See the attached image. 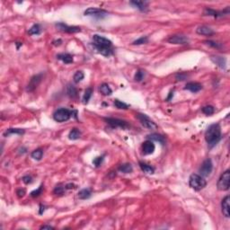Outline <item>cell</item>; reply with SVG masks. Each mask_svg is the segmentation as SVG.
I'll return each instance as SVG.
<instances>
[{"label":"cell","mask_w":230,"mask_h":230,"mask_svg":"<svg viewBox=\"0 0 230 230\" xmlns=\"http://www.w3.org/2000/svg\"><path fill=\"white\" fill-rule=\"evenodd\" d=\"M92 195V192L90 189H83L78 192V198L80 200H87Z\"/></svg>","instance_id":"cb8c5ba5"},{"label":"cell","mask_w":230,"mask_h":230,"mask_svg":"<svg viewBox=\"0 0 230 230\" xmlns=\"http://www.w3.org/2000/svg\"><path fill=\"white\" fill-rule=\"evenodd\" d=\"M92 45L94 48L97 51L98 53L102 54V56L105 57H110L113 54V49H112V43L111 41L108 40L107 38L94 34L93 36V43Z\"/></svg>","instance_id":"6da1fadb"},{"label":"cell","mask_w":230,"mask_h":230,"mask_svg":"<svg viewBox=\"0 0 230 230\" xmlns=\"http://www.w3.org/2000/svg\"><path fill=\"white\" fill-rule=\"evenodd\" d=\"M184 79H186V74H178V75H176V80L177 81H183V80H184Z\"/></svg>","instance_id":"7bdbcfd3"},{"label":"cell","mask_w":230,"mask_h":230,"mask_svg":"<svg viewBox=\"0 0 230 230\" xmlns=\"http://www.w3.org/2000/svg\"><path fill=\"white\" fill-rule=\"evenodd\" d=\"M99 91L101 92V94H102L103 95H111V93H112V90L111 89V87L109 86L108 84H105L103 83L102 85H100L99 87Z\"/></svg>","instance_id":"d4e9b609"},{"label":"cell","mask_w":230,"mask_h":230,"mask_svg":"<svg viewBox=\"0 0 230 230\" xmlns=\"http://www.w3.org/2000/svg\"><path fill=\"white\" fill-rule=\"evenodd\" d=\"M65 190H66V187H65V186H63V185H61V184H59V185H57V186L55 187L54 191H53V192H54V194H56V195H58V196H61V195L64 194Z\"/></svg>","instance_id":"836d02e7"},{"label":"cell","mask_w":230,"mask_h":230,"mask_svg":"<svg viewBox=\"0 0 230 230\" xmlns=\"http://www.w3.org/2000/svg\"><path fill=\"white\" fill-rule=\"evenodd\" d=\"M196 33L198 34H200V35L211 36V35H213L214 34V31L211 29V28H210V27H208V26L201 25L199 26V27L197 28Z\"/></svg>","instance_id":"ac0fdd59"},{"label":"cell","mask_w":230,"mask_h":230,"mask_svg":"<svg viewBox=\"0 0 230 230\" xmlns=\"http://www.w3.org/2000/svg\"><path fill=\"white\" fill-rule=\"evenodd\" d=\"M23 182H24L25 184H29V183H31L33 182V178H32V176H30V175H25V176L23 177Z\"/></svg>","instance_id":"60d3db41"},{"label":"cell","mask_w":230,"mask_h":230,"mask_svg":"<svg viewBox=\"0 0 230 230\" xmlns=\"http://www.w3.org/2000/svg\"><path fill=\"white\" fill-rule=\"evenodd\" d=\"M204 43H206L207 45H209L210 47H212V48H215V49H220L222 47L220 43H215V42H212V41H206V42H204Z\"/></svg>","instance_id":"f35d334b"},{"label":"cell","mask_w":230,"mask_h":230,"mask_svg":"<svg viewBox=\"0 0 230 230\" xmlns=\"http://www.w3.org/2000/svg\"><path fill=\"white\" fill-rule=\"evenodd\" d=\"M147 138L149 140H152V141H156V142H159L161 145H165V137L161 135V134H157V133H152L150 135H147Z\"/></svg>","instance_id":"ffe728a7"},{"label":"cell","mask_w":230,"mask_h":230,"mask_svg":"<svg viewBox=\"0 0 230 230\" xmlns=\"http://www.w3.org/2000/svg\"><path fill=\"white\" fill-rule=\"evenodd\" d=\"M72 115H73V111L67 108H60L53 113V119L58 122H64L70 119Z\"/></svg>","instance_id":"277c9868"},{"label":"cell","mask_w":230,"mask_h":230,"mask_svg":"<svg viewBox=\"0 0 230 230\" xmlns=\"http://www.w3.org/2000/svg\"><path fill=\"white\" fill-rule=\"evenodd\" d=\"M139 166H140L141 170L146 174H154V172H155L154 167H152L151 165H149L147 164H145V163L139 162Z\"/></svg>","instance_id":"4316f807"},{"label":"cell","mask_w":230,"mask_h":230,"mask_svg":"<svg viewBox=\"0 0 230 230\" xmlns=\"http://www.w3.org/2000/svg\"><path fill=\"white\" fill-rule=\"evenodd\" d=\"M174 97V91H171L170 93H169V95H168V97L165 99V101H167V102H169L171 99Z\"/></svg>","instance_id":"f6af8a7d"},{"label":"cell","mask_w":230,"mask_h":230,"mask_svg":"<svg viewBox=\"0 0 230 230\" xmlns=\"http://www.w3.org/2000/svg\"><path fill=\"white\" fill-rule=\"evenodd\" d=\"M114 106L116 108H118V109H123V110H127L129 108V105L127 103L121 102V101H120L118 99L114 100Z\"/></svg>","instance_id":"e575fe53"},{"label":"cell","mask_w":230,"mask_h":230,"mask_svg":"<svg viewBox=\"0 0 230 230\" xmlns=\"http://www.w3.org/2000/svg\"><path fill=\"white\" fill-rule=\"evenodd\" d=\"M43 185H41L40 187L37 189V190H34V191H33V192H31V196L34 197V198L40 196V195L42 194V192H43Z\"/></svg>","instance_id":"74e56055"},{"label":"cell","mask_w":230,"mask_h":230,"mask_svg":"<svg viewBox=\"0 0 230 230\" xmlns=\"http://www.w3.org/2000/svg\"><path fill=\"white\" fill-rule=\"evenodd\" d=\"M229 14V8L228 7L227 9H225L224 11H215L214 9H210V8H206L205 10V15L206 16H211L214 17H220L225 16V15H228Z\"/></svg>","instance_id":"5bb4252c"},{"label":"cell","mask_w":230,"mask_h":230,"mask_svg":"<svg viewBox=\"0 0 230 230\" xmlns=\"http://www.w3.org/2000/svg\"><path fill=\"white\" fill-rule=\"evenodd\" d=\"M210 60L213 62L214 64H216L218 67H219L220 68H226L227 66V60L224 57H220V56H211L210 57Z\"/></svg>","instance_id":"e0dca14e"},{"label":"cell","mask_w":230,"mask_h":230,"mask_svg":"<svg viewBox=\"0 0 230 230\" xmlns=\"http://www.w3.org/2000/svg\"><path fill=\"white\" fill-rule=\"evenodd\" d=\"M230 186V171L226 170L218 181L217 187L219 191H228Z\"/></svg>","instance_id":"5b68a950"},{"label":"cell","mask_w":230,"mask_h":230,"mask_svg":"<svg viewBox=\"0 0 230 230\" xmlns=\"http://www.w3.org/2000/svg\"><path fill=\"white\" fill-rule=\"evenodd\" d=\"M41 229H54V228L51 227V226L44 225V226H42V227H41Z\"/></svg>","instance_id":"ee69618b"},{"label":"cell","mask_w":230,"mask_h":230,"mask_svg":"<svg viewBox=\"0 0 230 230\" xmlns=\"http://www.w3.org/2000/svg\"><path fill=\"white\" fill-rule=\"evenodd\" d=\"M205 139L210 148H212L221 139V128L219 124L214 123L207 129L205 132Z\"/></svg>","instance_id":"7a4b0ae2"},{"label":"cell","mask_w":230,"mask_h":230,"mask_svg":"<svg viewBox=\"0 0 230 230\" xmlns=\"http://www.w3.org/2000/svg\"><path fill=\"white\" fill-rule=\"evenodd\" d=\"M144 77H145V71L139 69V70H138L136 72L134 79L136 80L137 82H140V81H142V79L144 78Z\"/></svg>","instance_id":"d590c367"},{"label":"cell","mask_w":230,"mask_h":230,"mask_svg":"<svg viewBox=\"0 0 230 230\" xmlns=\"http://www.w3.org/2000/svg\"><path fill=\"white\" fill-rule=\"evenodd\" d=\"M102 161H103V156H97L93 160V163L96 167H98L102 165Z\"/></svg>","instance_id":"ab89813d"},{"label":"cell","mask_w":230,"mask_h":230,"mask_svg":"<svg viewBox=\"0 0 230 230\" xmlns=\"http://www.w3.org/2000/svg\"><path fill=\"white\" fill-rule=\"evenodd\" d=\"M136 118L139 121L140 123L147 129H157V125L154 122L153 120L149 119L148 116H147L146 114H143V113H138L136 114Z\"/></svg>","instance_id":"52a82bcc"},{"label":"cell","mask_w":230,"mask_h":230,"mask_svg":"<svg viewBox=\"0 0 230 230\" xmlns=\"http://www.w3.org/2000/svg\"><path fill=\"white\" fill-rule=\"evenodd\" d=\"M85 77V74L82 72V71H77L73 77V80L76 84H78L79 82H81Z\"/></svg>","instance_id":"1f68e13d"},{"label":"cell","mask_w":230,"mask_h":230,"mask_svg":"<svg viewBox=\"0 0 230 230\" xmlns=\"http://www.w3.org/2000/svg\"><path fill=\"white\" fill-rule=\"evenodd\" d=\"M202 112L204 113L205 115L207 116H210V115H212L214 112H215V108L211 105H207V106H204L202 109H201Z\"/></svg>","instance_id":"d6a6232c"},{"label":"cell","mask_w":230,"mask_h":230,"mask_svg":"<svg viewBox=\"0 0 230 230\" xmlns=\"http://www.w3.org/2000/svg\"><path fill=\"white\" fill-rule=\"evenodd\" d=\"M229 201L230 198L229 196H226L223 200H222L221 202V210L223 215L226 217V218H229Z\"/></svg>","instance_id":"9a60e30c"},{"label":"cell","mask_w":230,"mask_h":230,"mask_svg":"<svg viewBox=\"0 0 230 230\" xmlns=\"http://www.w3.org/2000/svg\"><path fill=\"white\" fill-rule=\"evenodd\" d=\"M85 16H93L96 19H102L108 16V12L106 10L101 8H95V7H89L84 13Z\"/></svg>","instance_id":"8992f818"},{"label":"cell","mask_w":230,"mask_h":230,"mask_svg":"<svg viewBox=\"0 0 230 230\" xmlns=\"http://www.w3.org/2000/svg\"><path fill=\"white\" fill-rule=\"evenodd\" d=\"M168 43L171 44H181V45H185L189 43V40L186 36L184 35H172L170 38L167 40Z\"/></svg>","instance_id":"8fae6325"},{"label":"cell","mask_w":230,"mask_h":230,"mask_svg":"<svg viewBox=\"0 0 230 230\" xmlns=\"http://www.w3.org/2000/svg\"><path fill=\"white\" fill-rule=\"evenodd\" d=\"M155 144L153 143L152 140H147L143 144H142V152L144 155H151L154 153L155 151Z\"/></svg>","instance_id":"4fadbf2b"},{"label":"cell","mask_w":230,"mask_h":230,"mask_svg":"<svg viewBox=\"0 0 230 230\" xmlns=\"http://www.w3.org/2000/svg\"><path fill=\"white\" fill-rule=\"evenodd\" d=\"M67 94H68V95L70 98H76L77 94H78L77 88L75 85L68 84V86H67Z\"/></svg>","instance_id":"7402d4cb"},{"label":"cell","mask_w":230,"mask_h":230,"mask_svg":"<svg viewBox=\"0 0 230 230\" xmlns=\"http://www.w3.org/2000/svg\"><path fill=\"white\" fill-rule=\"evenodd\" d=\"M57 59L58 60L63 61L65 64H70L73 62V56L68 54V53H62V54H59L57 55Z\"/></svg>","instance_id":"44dd1931"},{"label":"cell","mask_w":230,"mask_h":230,"mask_svg":"<svg viewBox=\"0 0 230 230\" xmlns=\"http://www.w3.org/2000/svg\"><path fill=\"white\" fill-rule=\"evenodd\" d=\"M92 94H93V89L91 87H89L85 90V94L83 95V103H85V104L88 103L91 96H92Z\"/></svg>","instance_id":"f546056e"},{"label":"cell","mask_w":230,"mask_h":230,"mask_svg":"<svg viewBox=\"0 0 230 230\" xmlns=\"http://www.w3.org/2000/svg\"><path fill=\"white\" fill-rule=\"evenodd\" d=\"M185 90H188L192 93H198L200 92L201 89H202V85L200 84V83H197V82H190L187 83L185 87H184Z\"/></svg>","instance_id":"2e32d148"},{"label":"cell","mask_w":230,"mask_h":230,"mask_svg":"<svg viewBox=\"0 0 230 230\" xmlns=\"http://www.w3.org/2000/svg\"><path fill=\"white\" fill-rule=\"evenodd\" d=\"M28 34L30 35H38V34H41V27H40L39 25H34L29 29Z\"/></svg>","instance_id":"4dcf8cb0"},{"label":"cell","mask_w":230,"mask_h":230,"mask_svg":"<svg viewBox=\"0 0 230 230\" xmlns=\"http://www.w3.org/2000/svg\"><path fill=\"white\" fill-rule=\"evenodd\" d=\"M148 42V38L147 37V36H142V37H140L139 39H138L136 41H134L133 42V45H142V44H146V43H147Z\"/></svg>","instance_id":"8d00e7d4"},{"label":"cell","mask_w":230,"mask_h":230,"mask_svg":"<svg viewBox=\"0 0 230 230\" xmlns=\"http://www.w3.org/2000/svg\"><path fill=\"white\" fill-rule=\"evenodd\" d=\"M213 170V164H212V161L211 159L208 158L203 161V163L201 164L200 169H199V173L201 174V175L202 177H207L209 176L211 172Z\"/></svg>","instance_id":"ba28073f"},{"label":"cell","mask_w":230,"mask_h":230,"mask_svg":"<svg viewBox=\"0 0 230 230\" xmlns=\"http://www.w3.org/2000/svg\"><path fill=\"white\" fill-rule=\"evenodd\" d=\"M130 5L134 6L136 8L142 12H146L148 7V2H146V1H131Z\"/></svg>","instance_id":"d6986e66"},{"label":"cell","mask_w":230,"mask_h":230,"mask_svg":"<svg viewBox=\"0 0 230 230\" xmlns=\"http://www.w3.org/2000/svg\"><path fill=\"white\" fill-rule=\"evenodd\" d=\"M189 185L194 191L199 192V191H201L203 188L206 187L207 182L201 175L197 174H192L189 179Z\"/></svg>","instance_id":"3957f363"},{"label":"cell","mask_w":230,"mask_h":230,"mask_svg":"<svg viewBox=\"0 0 230 230\" xmlns=\"http://www.w3.org/2000/svg\"><path fill=\"white\" fill-rule=\"evenodd\" d=\"M104 120L107 124H109L111 128H120L123 129L129 128V124L127 121L120 119H114V118H105Z\"/></svg>","instance_id":"9c48e42d"},{"label":"cell","mask_w":230,"mask_h":230,"mask_svg":"<svg viewBox=\"0 0 230 230\" xmlns=\"http://www.w3.org/2000/svg\"><path fill=\"white\" fill-rule=\"evenodd\" d=\"M41 208L43 209V205H41ZM43 210H44V208H43ZM40 214H43V210H41V211H40Z\"/></svg>","instance_id":"7dc6e473"},{"label":"cell","mask_w":230,"mask_h":230,"mask_svg":"<svg viewBox=\"0 0 230 230\" xmlns=\"http://www.w3.org/2000/svg\"><path fill=\"white\" fill-rule=\"evenodd\" d=\"M119 171H120L121 173H124V174H130L133 171V168H132V165L130 164L126 163V164H122L120 165Z\"/></svg>","instance_id":"484cf974"},{"label":"cell","mask_w":230,"mask_h":230,"mask_svg":"<svg viewBox=\"0 0 230 230\" xmlns=\"http://www.w3.org/2000/svg\"><path fill=\"white\" fill-rule=\"evenodd\" d=\"M56 27L59 31L68 33V34H77L81 31V28L78 26H69L64 23H58L56 24Z\"/></svg>","instance_id":"30bf717a"},{"label":"cell","mask_w":230,"mask_h":230,"mask_svg":"<svg viewBox=\"0 0 230 230\" xmlns=\"http://www.w3.org/2000/svg\"><path fill=\"white\" fill-rule=\"evenodd\" d=\"M74 186H75V184H73V183H68V184H67V185H65L66 189H72V188H76V187H74Z\"/></svg>","instance_id":"bcb514c9"},{"label":"cell","mask_w":230,"mask_h":230,"mask_svg":"<svg viewBox=\"0 0 230 230\" xmlns=\"http://www.w3.org/2000/svg\"><path fill=\"white\" fill-rule=\"evenodd\" d=\"M43 79V74H38V75H35L34 77L31 78L29 84L27 85V91L28 92H33L34 89L39 85V84L41 83Z\"/></svg>","instance_id":"7c38bea8"},{"label":"cell","mask_w":230,"mask_h":230,"mask_svg":"<svg viewBox=\"0 0 230 230\" xmlns=\"http://www.w3.org/2000/svg\"><path fill=\"white\" fill-rule=\"evenodd\" d=\"M80 137H81V132H80V130L77 129H71L70 132H69V134H68V138H69V139H71V140H77V139H78Z\"/></svg>","instance_id":"83f0119b"},{"label":"cell","mask_w":230,"mask_h":230,"mask_svg":"<svg viewBox=\"0 0 230 230\" xmlns=\"http://www.w3.org/2000/svg\"><path fill=\"white\" fill-rule=\"evenodd\" d=\"M43 150L42 148H38V149H35L34 150L32 154H31V156L35 159V160H41L42 158H43Z\"/></svg>","instance_id":"f1b7e54d"},{"label":"cell","mask_w":230,"mask_h":230,"mask_svg":"<svg viewBox=\"0 0 230 230\" xmlns=\"http://www.w3.org/2000/svg\"><path fill=\"white\" fill-rule=\"evenodd\" d=\"M25 133V129H8L5 131L4 136L8 137L13 134H16V135H23Z\"/></svg>","instance_id":"603a6c76"},{"label":"cell","mask_w":230,"mask_h":230,"mask_svg":"<svg viewBox=\"0 0 230 230\" xmlns=\"http://www.w3.org/2000/svg\"><path fill=\"white\" fill-rule=\"evenodd\" d=\"M16 193L17 196L19 197V198L24 197L25 196V189H19V190H17Z\"/></svg>","instance_id":"b9f144b4"}]
</instances>
